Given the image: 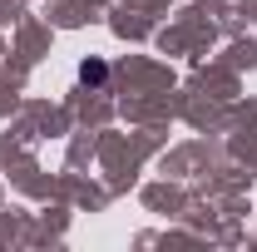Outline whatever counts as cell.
<instances>
[{"label": "cell", "instance_id": "1", "mask_svg": "<svg viewBox=\"0 0 257 252\" xmlns=\"http://www.w3.org/2000/svg\"><path fill=\"white\" fill-rule=\"evenodd\" d=\"M79 74H84V84H99V79H104V64H84Z\"/></svg>", "mask_w": 257, "mask_h": 252}]
</instances>
